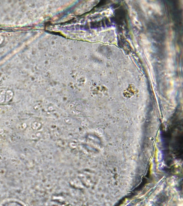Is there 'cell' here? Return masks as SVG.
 I'll use <instances>...</instances> for the list:
<instances>
[{
  "instance_id": "cell-1",
  "label": "cell",
  "mask_w": 183,
  "mask_h": 206,
  "mask_svg": "<svg viewBox=\"0 0 183 206\" xmlns=\"http://www.w3.org/2000/svg\"><path fill=\"white\" fill-rule=\"evenodd\" d=\"M13 93L11 91H7L5 93V100L6 101H10L13 97Z\"/></svg>"
},
{
  "instance_id": "cell-2",
  "label": "cell",
  "mask_w": 183,
  "mask_h": 206,
  "mask_svg": "<svg viewBox=\"0 0 183 206\" xmlns=\"http://www.w3.org/2000/svg\"><path fill=\"white\" fill-rule=\"evenodd\" d=\"M5 93L6 92L4 90L3 91L0 93V102L3 103L5 99Z\"/></svg>"
}]
</instances>
